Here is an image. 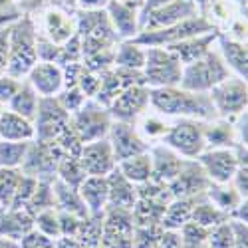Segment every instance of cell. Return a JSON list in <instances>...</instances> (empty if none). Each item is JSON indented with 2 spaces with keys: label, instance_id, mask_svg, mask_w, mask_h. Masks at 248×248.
<instances>
[{
  "label": "cell",
  "instance_id": "obj_17",
  "mask_svg": "<svg viewBox=\"0 0 248 248\" xmlns=\"http://www.w3.org/2000/svg\"><path fill=\"white\" fill-rule=\"evenodd\" d=\"M193 10H195L193 2H187V0H173V2L165 4L163 8L149 12L139 22V26L143 28V32L161 30V28H167V26H173V24L181 22V20H185V18H191Z\"/></svg>",
  "mask_w": 248,
  "mask_h": 248
},
{
  "label": "cell",
  "instance_id": "obj_53",
  "mask_svg": "<svg viewBox=\"0 0 248 248\" xmlns=\"http://www.w3.org/2000/svg\"><path fill=\"white\" fill-rule=\"evenodd\" d=\"M2 72H4V70H0V74H2Z\"/></svg>",
  "mask_w": 248,
  "mask_h": 248
},
{
  "label": "cell",
  "instance_id": "obj_52",
  "mask_svg": "<svg viewBox=\"0 0 248 248\" xmlns=\"http://www.w3.org/2000/svg\"><path fill=\"white\" fill-rule=\"evenodd\" d=\"M234 2H244L246 4V0H234Z\"/></svg>",
  "mask_w": 248,
  "mask_h": 248
},
{
  "label": "cell",
  "instance_id": "obj_22",
  "mask_svg": "<svg viewBox=\"0 0 248 248\" xmlns=\"http://www.w3.org/2000/svg\"><path fill=\"white\" fill-rule=\"evenodd\" d=\"M52 191H54V204L56 209L62 211V213H70V215H76L79 218H88L90 213L86 209L84 201H81L78 189L70 187L64 181H60L58 177L52 179Z\"/></svg>",
  "mask_w": 248,
  "mask_h": 248
},
{
  "label": "cell",
  "instance_id": "obj_20",
  "mask_svg": "<svg viewBox=\"0 0 248 248\" xmlns=\"http://www.w3.org/2000/svg\"><path fill=\"white\" fill-rule=\"evenodd\" d=\"M215 38H217L215 32H206V34H201V36H193V38H187V40H181V42L169 44L165 48H167L185 66V64H191V62L202 58L206 52H209Z\"/></svg>",
  "mask_w": 248,
  "mask_h": 248
},
{
  "label": "cell",
  "instance_id": "obj_39",
  "mask_svg": "<svg viewBox=\"0 0 248 248\" xmlns=\"http://www.w3.org/2000/svg\"><path fill=\"white\" fill-rule=\"evenodd\" d=\"M34 229L46 236H50V238H54V240L60 238V215H58L56 206L44 209L38 215H34Z\"/></svg>",
  "mask_w": 248,
  "mask_h": 248
},
{
  "label": "cell",
  "instance_id": "obj_37",
  "mask_svg": "<svg viewBox=\"0 0 248 248\" xmlns=\"http://www.w3.org/2000/svg\"><path fill=\"white\" fill-rule=\"evenodd\" d=\"M46 32H48V40L54 44H64L74 36L72 32V24L68 22V18L60 12H50L46 18Z\"/></svg>",
  "mask_w": 248,
  "mask_h": 248
},
{
  "label": "cell",
  "instance_id": "obj_47",
  "mask_svg": "<svg viewBox=\"0 0 248 248\" xmlns=\"http://www.w3.org/2000/svg\"><path fill=\"white\" fill-rule=\"evenodd\" d=\"M0 248H20V242L14 238H6V236H0Z\"/></svg>",
  "mask_w": 248,
  "mask_h": 248
},
{
  "label": "cell",
  "instance_id": "obj_26",
  "mask_svg": "<svg viewBox=\"0 0 248 248\" xmlns=\"http://www.w3.org/2000/svg\"><path fill=\"white\" fill-rule=\"evenodd\" d=\"M204 197V195H202ZM201 197H193V199H173L167 206H165V213L161 217V229L163 231H179L185 222L191 220V213L193 206Z\"/></svg>",
  "mask_w": 248,
  "mask_h": 248
},
{
  "label": "cell",
  "instance_id": "obj_24",
  "mask_svg": "<svg viewBox=\"0 0 248 248\" xmlns=\"http://www.w3.org/2000/svg\"><path fill=\"white\" fill-rule=\"evenodd\" d=\"M109 20L113 24V30L119 38H135L139 30V18L135 14V8L129 4H123L119 0L109 2Z\"/></svg>",
  "mask_w": 248,
  "mask_h": 248
},
{
  "label": "cell",
  "instance_id": "obj_12",
  "mask_svg": "<svg viewBox=\"0 0 248 248\" xmlns=\"http://www.w3.org/2000/svg\"><path fill=\"white\" fill-rule=\"evenodd\" d=\"M209 177L204 175L202 167L197 159H185L179 175L167 183V187L173 195V199H193V197H202L209 189Z\"/></svg>",
  "mask_w": 248,
  "mask_h": 248
},
{
  "label": "cell",
  "instance_id": "obj_44",
  "mask_svg": "<svg viewBox=\"0 0 248 248\" xmlns=\"http://www.w3.org/2000/svg\"><path fill=\"white\" fill-rule=\"evenodd\" d=\"M8 54H10V28L0 30V70L6 68Z\"/></svg>",
  "mask_w": 248,
  "mask_h": 248
},
{
  "label": "cell",
  "instance_id": "obj_54",
  "mask_svg": "<svg viewBox=\"0 0 248 248\" xmlns=\"http://www.w3.org/2000/svg\"><path fill=\"white\" fill-rule=\"evenodd\" d=\"M0 211H2V209H0Z\"/></svg>",
  "mask_w": 248,
  "mask_h": 248
},
{
  "label": "cell",
  "instance_id": "obj_18",
  "mask_svg": "<svg viewBox=\"0 0 248 248\" xmlns=\"http://www.w3.org/2000/svg\"><path fill=\"white\" fill-rule=\"evenodd\" d=\"M78 193L84 201L90 217H103L109 204V191L106 177H86L78 187Z\"/></svg>",
  "mask_w": 248,
  "mask_h": 248
},
{
  "label": "cell",
  "instance_id": "obj_8",
  "mask_svg": "<svg viewBox=\"0 0 248 248\" xmlns=\"http://www.w3.org/2000/svg\"><path fill=\"white\" fill-rule=\"evenodd\" d=\"M206 32H215L213 26L206 22L204 18H185L181 22L167 26V28H161V30H147L135 38V44L139 46H169L175 42H181V40H187L193 36H201Z\"/></svg>",
  "mask_w": 248,
  "mask_h": 248
},
{
  "label": "cell",
  "instance_id": "obj_50",
  "mask_svg": "<svg viewBox=\"0 0 248 248\" xmlns=\"http://www.w3.org/2000/svg\"><path fill=\"white\" fill-rule=\"evenodd\" d=\"M183 248H209V246H206V242H204V244H195V246H189V244H183Z\"/></svg>",
  "mask_w": 248,
  "mask_h": 248
},
{
  "label": "cell",
  "instance_id": "obj_40",
  "mask_svg": "<svg viewBox=\"0 0 248 248\" xmlns=\"http://www.w3.org/2000/svg\"><path fill=\"white\" fill-rule=\"evenodd\" d=\"M209 229H204V226L189 220L185 222L181 229H179V236L183 240V244H189V246H195V244H204L206 238H209Z\"/></svg>",
  "mask_w": 248,
  "mask_h": 248
},
{
  "label": "cell",
  "instance_id": "obj_2",
  "mask_svg": "<svg viewBox=\"0 0 248 248\" xmlns=\"http://www.w3.org/2000/svg\"><path fill=\"white\" fill-rule=\"evenodd\" d=\"M229 76L232 74L222 62L220 54L215 50H209L202 58L183 66L179 88L187 92H197V93H209L217 84H220Z\"/></svg>",
  "mask_w": 248,
  "mask_h": 248
},
{
  "label": "cell",
  "instance_id": "obj_15",
  "mask_svg": "<svg viewBox=\"0 0 248 248\" xmlns=\"http://www.w3.org/2000/svg\"><path fill=\"white\" fill-rule=\"evenodd\" d=\"M26 78L40 97H56L64 90V72L56 62H36Z\"/></svg>",
  "mask_w": 248,
  "mask_h": 248
},
{
  "label": "cell",
  "instance_id": "obj_25",
  "mask_svg": "<svg viewBox=\"0 0 248 248\" xmlns=\"http://www.w3.org/2000/svg\"><path fill=\"white\" fill-rule=\"evenodd\" d=\"M204 147H236L232 121L224 117H215L204 121ZM240 147V145H238Z\"/></svg>",
  "mask_w": 248,
  "mask_h": 248
},
{
  "label": "cell",
  "instance_id": "obj_45",
  "mask_svg": "<svg viewBox=\"0 0 248 248\" xmlns=\"http://www.w3.org/2000/svg\"><path fill=\"white\" fill-rule=\"evenodd\" d=\"M169 2H173V0H143V16L139 18V22H141V20L145 18L149 12L159 10V8H163L165 4H169Z\"/></svg>",
  "mask_w": 248,
  "mask_h": 248
},
{
  "label": "cell",
  "instance_id": "obj_35",
  "mask_svg": "<svg viewBox=\"0 0 248 248\" xmlns=\"http://www.w3.org/2000/svg\"><path fill=\"white\" fill-rule=\"evenodd\" d=\"M54 204V191H52V179H38V185L32 193V197L28 199L24 209L34 217L44 209H52Z\"/></svg>",
  "mask_w": 248,
  "mask_h": 248
},
{
  "label": "cell",
  "instance_id": "obj_14",
  "mask_svg": "<svg viewBox=\"0 0 248 248\" xmlns=\"http://www.w3.org/2000/svg\"><path fill=\"white\" fill-rule=\"evenodd\" d=\"M108 139H109V145H111L115 163L127 159V157H133V155L149 151V143L137 133L133 123L111 121Z\"/></svg>",
  "mask_w": 248,
  "mask_h": 248
},
{
  "label": "cell",
  "instance_id": "obj_5",
  "mask_svg": "<svg viewBox=\"0 0 248 248\" xmlns=\"http://www.w3.org/2000/svg\"><path fill=\"white\" fill-rule=\"evenodd\" d=\"M167 147L179 153L183 159H197L204 147V121L191 119V117H179L171 123L169 131L161 139Z\"/></svg>",
  "mask_w": 248,
  "mask_h": 248
},
{
  "label": "cell",
  "instance_id": "obj_11",
  "mask_svg": "<svg viewBox=\"0 0 248 248\" xmlns=\"http://www.w3.org/2000/svg\"><path fill=\"white\" fill-rule=\"evenodd\" d=\"M70 123V113L60 106L56 97H40L34 129L38 141H54L60 131Z\"/></svg>",
  "mask_w": 248,
  "mask_h": 248
},
{
  "label": "cell",
  "instance_id": "obj_51",
  "mask_svg": "<svg viewBox=\"0 0 248 248\" xmlns=\"http://www.w3.org/2000/svg\"><path fill=\"white\" fill-rule=\"evenodd\" d=\"M4 109H6V106H4L2 101H0V115H2V111H4Z\"/></svg>",
  "mask_w": 248,
  "mask_h": 248
},
{
  "label": "cell",
  "instance_id": "obj_13",
  "mask_svg": "<svg viewBox=\"0 0 248 248\" xmlns=\"http://www.w3.org/2000/svg\"><path fill=\"white\" fill-rule=\"evenodd\" d=\"M78 159L88 177H108L117 167L108 137L92 141V143H84Z\"/></svg>",
  "mask_w": 248,
  "mask_h": 248
},
{
  "label": "cell",
  "instance_id": "obj_3",
  "mask_svg": "<svg viewBox=\"0 0 248 248\" xmlns=\"http://www.w3.org/2000/svg\"><path fill=\"white\" fill-rule=\"evenodd\" d=\"M38 62L36 56V32L30 20L10 28V54L4 72L12 78L22 79Z\"/></svg>",
  "mask_w": 248,
  "mask_h": 248
},
{
  "label": "cell",
  "instance_id": "obj_27",
  "mask_svg": "<svg viewBox=\"0 0 248 248\" xmlns=\"http://www.w3.org/2000/svg\"><path fill=\"white\" fill-rule=\"evenodd\" d=\"M167 119L169 117H165L157 111H145L143 115L137 117V121L133 123V125H135L137 133L145 139L149 145H153V143H159L165 137V133L169 131L171 123Z\"/></svg>",
  "mask_w": 248,
  "mask_h": 248
},
{
  "label": "cell",
  "instance_id": "obj_36",
  "mask_svg": "<svg viewBox=\"0 0 248 248\" xmlns=\"http://www.w3.org/2000/svg\"><path fill=\"white\" fill-rule=\"evenodd\" d=\"M56 177L60 181H64L66 185H70V187L78 189L81 181H84L88 175L86 171L81 169V165H79V159L78 157H70V155H64L60 159L58 163V169H56Z\"/></svg>",
  "mask_w": 248,
  "mask_h": 248
},
{
  "label": "cell",
  "instance_id": "obj_30",
  "mask_svg": "<svg viewBox=\"0 0 248 248\" xmlns=\"http://www.w3.org/2000/svg\"><path fill=\"white\" fill-rule=\"evenodd\" d=\"M204 197L226 215H231L242 201H246L238 195V191L232 187V183H211Z\"/></svg>",
  "mask_w": 248,
  "mask_h": 248
},
{
  "label": "cell",
  "instance_id": "obj_21",
  "mask_svg": "<svg viewBox=\"0 0 248 248\" xmlns=\"http://www.w3.org/2000/svg\"><path fill=\"white\" fill-rule=\"evenodd\" d=\"M0 139L4 141H34V121L10 111L8 108L0 115Z\"/></svg>",
  "mask_w": 248,
  "mask_h": 248
},
{
  "label": "cell",
  "instance_id": "obj_19",
  "mask_svg": "<svg viewBox=\"0 0 248 248\" xmlns=\"http://www.w3.org/2000/svg\"><path fill=\"white\" fill-rule=\"evenodd\" d=\"M106 179H108V191H109L108 206H117V209L131 211L137 202V185H133L129 179L123 177L117 167Z\"/></svg>",
  "mask_w": 248,
  "mask_h": 248
},
{
  "label": "cell",
  "instance_id": "obj_33",
  "mask_svg": "<svg viewBox=\"0 0 248 248\" xmlns=\"http://www.w3.org/2000/svg\"><path fill=\"white\" fill-rule=\"evenodd\" d=\"M145 64V50L143 46L131 42V44H121L113 52V66L115 68H125V70H143Z\"/></svg>",
  "mask_w": 248,
  "mask_h": 248
},
{
  "label": "cell",
  "instance_id": "obj_41",
  "mask_svg": "<svg viewBox=\"0 0 248 248\" xmlns=\"http://www.w3.org/2000/svg\"><path fill=\"white\" fill-rule=\"evenodd\" d=\"M20 84H22V79L12 78V76H8L6 72L0 74V101H2L4 106L12 99V95L18 92Z\"/></svg>",
  "mask_w": 248,
  "mask_h": 248
},
{
  "label": "cell",
  "instance_id": "obj_43",
  "mask_svg": "<svg viewBox=\"0 0 248 248\" xmlns=\"http://www.w3.org/2000/svg\"><path fill=\"white\" fill-rule=\"evenodd\" d=\"M157 248H183V240L179 236V231H163Z\"/></svg>",
  "mask_w": 248,
  "mask_h": 248
},
{
  "label": "cell",
  "instance_id": "obj_46",
  "mask_svg": "<svg viewBox=\"0 0 248 248\" xmlns=\"http://www.w3.org/2000/svg\"><path fill=\"white\" fill-rule=\"evenodd\" d=\"M54 248H84V246L74 236H60L54 240Z\"/></svg>",
  "mask_w": 248,
  "mask_h": 248
},
{
  "label": "cell",
  "instance_id": "obj_7",
  "mask_svg": "<svg viewBox=\"0 0 248 248\" xmlns=\"http://www.w3.org/2000/svg\"><path fill=\"white\" fill-rule=\"evenodd\" d=\"M211 183H231L236 169L246 163V147H211L197 157Z\"/></svg>",
  "mask_w": 248,
  "mask_h": 248
},
{
  "label": "cell",
  "instance_id": "obj_34",
  "mask_svg": "<svg viewBox=\"0 0 248 248\" xmlns=\"http://www.w3.org/2000/svg\"><path fill=\"white\" fill-rule=\"evenodd\" d=\"M32 141H4L0 139V167L20 169L26 159Z\"/></svg>",
  "mask_w": 248,
  "mask_h": 248
},
{
  "label": "cell",
  "instance_id": "obj_32",
  "mask_svg": "<svg viewBox=\"0 0 248 248\" xmlns=\"http://www.w3.org/2000/svg\"><path fill=\"white\" fill-rule=\"evenodd\" d=\"M191 220L211 231V229H215V226H218V224H222V222L229 220V215L222 213L218 206H215L206 197H201V199L195 202V206H193Z\"/></svg>",
  "mask_w": 248,
  "mask_h": 248
},
{
  "label": "cell",
  "instance_id": "obj_6",
  "mask_svg": "<svg viewBox=\"0 0 248 248\" xmlns=\"http://www.w3.org/2000/svg\"><path fill=\"white\" fill-rule=\"evenodd\" d=\"M183 64L163 46L145 50V64H143V84L147 88H167L179 86Z\"/></svg>",
  "mask_w": 248,
  "mask_h": 248
},
{
  "label": "cell",
  "instance_id": "obj_49",
  "mask_svg": "<svg viewBox=\"0 0 248 248\" xmlns=\"http://www.w3.org/2000/svg\"><path fill=\"white\" fill-rule=\"evenodd\" d=\"M119 2H123V4H129V6H137V4H143V0H119Z\"/></svg>",
  "mask_w": 248,
  "mask_h": 248
},
{
  "label": "cell",
  "instance_id": "obj_42",
  "mask_svg": "<svg viewBox=\"0 0 248 248\" xmlns=\"http://www.w3.org/2000/svg\"><path fill=\"white\" fill-rule=\"evenodd\" d=\"M231 183H232V187L238 191V195L242 199L248 197V165L246 163H242L240 167L236 169V173H234V177H232Z\"/></svg>",
  "mask_w": 248,
  "mask_h": 248
},
{
  "label": "cell",
  "instance_id": "obj_9",
  "mask_svg": "<svg viewBox=\"0 0 248 248\" xmlns=\"http://www.w3.org/2000/svg\"><path fill=\"white\" fill-rule=\"evenodd\" d=\"M209 95H211V101H213L218 117L234 119L238 113H242L246 109V101H248L246 79L229 76L226 79H222L220 84H217L209 92Z\"/></svg>",
  "mask_w": 248,
  "mask_h": 248
},
{
  "label": "cell",
  "instance_id": "obj_28",
  "mask_svg": "<svg viewBox=\"0 0 248 248\" xmlns=\"http://www.w3.org/2000/svg\"><path fill=\"white\" fill-rule=\"evenodd\" d=\"M220 58L226 64L231 74H234L236 78L246 79V46L240 42V40H222L220 42Z\"/></svg>",
  "mask_w": 248,
  "mask_h": 248
},
{
  "label": "cell",
  "instance_id": "obj_29",
  "mask_svg": "<svg viewBox=\"0 0 248 248\" xmlns=\"http://www.w3.org/2000/svg\"><path fill=\"white\" fill-rule=\"evenodd\" d=\"M38 103H40V95L36 93V90L28 84V81H22L18 92L12 95V99L6 103V106L10 111L34 121V117L38 113Z\"/></svg>",
  "mask_w": 248,
  "mask_h": 248
},
{
  "label": "cell",
  "instance_id": "obj_4",
  "mask_svg": "<svg viewBox=\"0 0 248 248\" xmlns=\"http://www.w3.org/2000/svg\"><path fill=\"white\" fill-rule=\"evenodd\" d=\"M111 121L113 119L109 115V109L95 97H88L81 103V108L70 115V125L74 127L81 143H92L108 137Z\"/></svg>",
  "mask_w": 248,
  "mask_h": 248
},
{
  "label": "cell",
  "instance_id": "obj_23",
  "mask_svg": "<svg viewBox=\"0 0 248 248\" xmlns=\"http://www.w3.org/2000/svg\"><path fill=\"white\" fill-rule=\"evenodd\" d=\"M32 229H34V217L26 209L0 211V236L20 240Z\"/></svg>",
  "mask_w": 248,
  "mask_h": 248
},
{
  "label": "cell",
  "instance_id": "obj_1",
  "mask_svg": "<svg viewBox=\"0 0 248 248\" xmlns=\"http://www.w3.org/2000/svg\"><path fill=\"white\" fill-rule=\"evenodd\" d=\"M149 108L165 117H191L199 121L218 117L209 93L187 92L179 86L149 88Z\"/></svg>",
  "mask_w": 248,
  "mask_h": 248
},
{
  "label": "cell",
  "instance_id": "obj_10",
  "mask_svg": "<svg viewBox=\"0 0 248 248\" xmlns=\"http://www.w3.org/2000/svg\"><path fill=\"white\" fill-rule=\"evenodd\" d=\"M108 109L113 121L135 123L139 115L149 109V88L145 84H133L125 88L109 103Z\"/></svg>",
  "mask_w": 248,
  "mask_h": 248
},
{
  "label": "cell",
  "instance_id": "obj_38",
  "mask_svg": "<svg viewBox=\"0 0 248 248\" xmlns=\"http://www.w3.org/2000/svg\"><path fill=\"white\" fill-rule=\"evenodd\" d=\"M22 177L20 169H6L0 167V209H10L14 195H16V187L18 181Z\"/></svg>",
  "mask_w": 248,
  "mask_h": 248
},
{
  "label": "cell",
  "instance_id": "obj_48",
  "mask_svg": "<svg viewBox=\"0 0 248 248\" xmlns=\"http://www.w3.org/2000/svg\"><path fill=\"white\" fill-rule=\"evenodd\" d=\"M81 4H84L86 8H99V6H103L108 2V0H79Z\"/></svg>",
  "mask_w": 248,
  "mask_h": 248
},
{
  "label": "cell",
  "instance_id": "obj_31",
  "mask_svg": "<svg viewBox=\"0 0 248 248\" xmlns=\"http://www.w3.org/2000/svg\"><path fill=\"white\" fill-rule=\"evenodd\" d=\"M117 169L133 185H141L151 179V155H149V151H145V153L127 157L117 163Z\"/></svg>",
  "mask_w": 248,
  "mask_h": 248
},
{
  "label": "cell",
  "instance_id": "obj_16",
  "mask_svg": "<svg viewBox=\"0 0 248 248\" xmlns=\"http://www.w3.org/2000/svg\"><path fill=\"white\" fill-rule=\"evenodd\" d=\"M149 155H151V179L159 183H171L179 175L185 163V159L179 153H175L161 141L149 145Z\"/></svg>",
  "mask_w": 248,
  "mask_h": 248
}]
</instances>
